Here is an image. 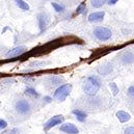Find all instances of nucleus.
I'll return each instance as SVG.
<instances>
[{
	"label": "nucleus",
	"mask_w": 134,
	"mask_h": 134,
	"mask_svg": "<svg viewBox=\"0 0 134 134\" xmlns=\"http://www.w3.org/2000/svg\"><path fill=\"white\" fill-rule=\"evenodd\" d=\"M101 87L100 79L97 76L91 75L87 78H85L83 82V91L88 96H95Z\"/></svg>",
	"instance_id": "obj_1"
},
{
	"label": "nucleus",
	"mask_w": 134,
	"mask_h": 134,
	"mask_svg": "<svg viewBox=\"0 0 134 134\" xmlns=\"http://www.w3.org/2000/svg\"><path fill=\"white\" fill-rule=\"evenodd\" d=\"M71 92H72V85L69 83H66V84H63L59 87H57V90L54 92L53 97L55 100L59 101V102H64L69 97Z\"/></svg>",
	"instance_id": "obj_2"
},
{
	"label": "nucleus",
	"mask_w": 134,
	"mask_h": 134,
	"mask_svg": "<svg viewBox=\"0 0 134 134\" xmlns=\"http://www.w3.org/2000/svg\"><path fill=\"white\" fill-rule=\"evenodd\" d=\"M93 34L95 35V37L97 40L101 41V42H106V41L110 40L111 36H112L111 30L109 28H107V27H104V26H97V27H95Z\"/></svg>",
	"instance_id": "obj_3"
},
{
	"label": "nucleus",
	"mask_w": 134,
	"mask_h": 134,
	"mask_svg": "<svg viewBox=\"0 0 134 134\" xmlns=\"http://www.w3.org/2000/svg\"><path fill=\"white\" fill-rule=\"evenodd\" d=\"M15 108L17 110L18 113L22 114V115H25V114H28L30 112V104L29 102L25 99H20L16 102V105H15Z\"/></svg>",
	"instance_id": "obj_4"
},
{
	"label": "nucleus",
	"mask_w": 134,
	"mask_h": 134,
	"mask_svg": "<svg viewBox=\"0 0 134 134\" xmlns=\"http://www.w3.org/2000/svg\"><path fill=\"white\" fill-rule=\"evenodd\" d=\"M64 121H65L64 115H62V114L54 115V116H52L51 119H49L44 124V130L45 131H48V130H50L51 128H53V127H55L57 125H62L64 123Z\"/></svg>",
	"instance_id": "obj_5"
},
{
	"label": "nucleus",
	"mask_w": 134,
	"mask_h": 134,
	"mask_svg": "<svg viewBox=\"0 0 134 134\" xmlns=\"http://www.w3.org/2000/svg\"><path fill=\"white\" fill-rule=\"evenodd\" d=\"M59 130L64 133L67 134H78L79 133V129L77 128L76 125L72 124V123H65L62 124L59 127Z\"/></svg>",
	"instance_id": "obj_6"
},
{
	"label": "nucleus",
	"mask_w": 134,
	"mask_h": 134,
	"mask_svg": "<svg viewBox=\"0 0 134 134\" xmlns=\"http://www.w3.org/2000/svg\"><path fill=\"white\" fill-rule=\"evenodd\" d=\"M37 23H38V27H40V31L43 32L48 24H49V17L47 14H44V13H41L37 15Z\"/></svg>",
	"instance_id": "obj_7"
},
{
	"label": "nucleus",
	"mask_w": 134,
	"mask_h": 134,
	"mask_svg": "<svg viewBox=\"0 0 134 134\" xmlns=\"http://www.w3.org/2000/svg\"><path fill=\"white\" fill-rule=\"evenodd\" d=\"M26 47H24V46H17V47H15V48H13V49H10L7 53H6V57H17V56H20V55H22L23 53H25L26 52Z\"/></svg>",
	"instance_id": "obj_8"
},
{
	"label": "nucleus",
	"mask_w": 134,
	"mask_h": 134,
	"mask_svg": "<svg viewBox=\"0 0 134 134\" xmlns=\"http://www.w3.org/2000/svg\"><path fill=\"white\" fill-rule=\"evenodd\" d=\"M105 17V12H95L88 15L87 20L90 23H99L104 20Z\"/></svg>",
	"instance_id": "obj_9"
},
{
	"label": "nucleus",
	"mask_w": 134,
	"mask_h": 134,
	"mask_svg": "<svg viewBox=\"0 0 134 134\" xmlns=\"http://www.w3.org/2000/svg\"><path fill=\"white\" fill-rule=\"evenodd\" d=\"M121 62L123 65H131L134 63V54L131 51H126L121 56Z\"/></svg>",
	"instance_id": "obj_10"
},
{
	"label": "nucleus",
	"mask_w": 134,
	"mask_h": 134,
	"mask_svg": "<svg viewBox=\"0 0 134 134\" xmlns=\"http://www.w3.org/2000/svg\"><path fill=\"white\" fill-rule=\"evenodd\" d=\"M115 115H116V118L119 119V121H120L121 123H126V122L130 121V119H131V115H130L128 112L124 111V110H119V111L115 113Z\"/></svg>",
	"instance_id": "obj_11"
},
{
	"label": "nucleus",
	"mask_w": 134,
	"mask_h": 134,
	"mask_svg": "<svg viewBox=\"0 0 134 134\" xmlns=\"http://www.w3.org/2000/svg\"><path fill=\"white\" fill-rule=\"evenodd\" d=\"M72 113L76 116L77 121L80 122V123H83V122L86 120V116H87L84 111H82V110H80V109H77V108H76V109H73Z\"/></svg>",
	"instance_id": "obj_12"
},
{
	"label": "nucleus",
	"mask_w": 134,
	"mask_h": 134,
	"mask_svg": "<svg viewBox=\"0 0 134 134\" xmlns=\"http://www.w3.org/2000/svg\"><path fill=\"white\" fill-rule=\"evenodd\" d=\"M111 71H112V65L111 64H106V65H103V66H100L98 68V73L102 76L108 75Z\"/></svg>",
	"instance_id": "obj_13"
},
{
	"label": "nucleus",
	"mask_w": 134,
	"mask_h": 134,
	"mask_svg": "<svg viewBox=\"0 0 134 134\" xmlns=\"http://www.w3.org/2000/svg\"><path fill=\"white\" fill-rule=\"evenodd\" d=\"M17 6L23 10H29V5L27 2H25L24 0H15Z\"/></svg>",
	"instance_id": "obj_14"
},
{
	"label": "nucleus",
	"mask_w": 134,
	"mask_h": 134,
	"mask_svg": "<svg viewBox=\"0 0 134 134\" xmlns=\"http://www.w3.org/2000/svg\"><path fill=\"white\" fill-rule=\"evenodd\" d=\"M105 3H107V0H91V4H92V6L95 7V8L102 7Z\"/></svg>",
	"instance_id": "obj_15"
},
{
	"label": "nucleus",
	"mask_w": 134,
	"mask_h": 134,
	"mask_svg": "<svg viewBox=\"0 0 134 134\" xmlns=\"http://www.w3.org/2000/svg\"><path fill=\"white\" fill-rule=\"evenodd\" d=\"M25 95H27L29 97H38V93L34 90V87H30V86H27L25 88Z\"/></svg>",
	"instance_id": "obj_16"
},
{
	"label": "nucleus",
	"mask_w": 134,
	"mask_h": 134,
	"mask_svg": "<svg viewBox=\"0 0 134 134\" xmlns=\"http://www.w3.org/2000/svg\"><path fill=\"white\" fill-rule=\"evenodd\" d=\"M51 5H52V7L54 8V10L57 12V13H63V12H65V7H64L63 5L56 3V2H52Z\"/></svg>",
	"instance_id": "obj_17"
},
{
	"label": "nucleus",
	"mask_w": 134,
	"mask_h": 134,
	"mask_svg": "<svg viewBox=\"0 0 134 134\" xmlns=\"http://www.w3.org/2000/svg\"><path fill=\"white\" fill-rule=\"evenodd\" d=\"M109 87H110V90H111V92H112V95H113V96H116V95L119 94L120 90H119V86L116 85V83H114V82L109 83Z\"/></svg>",
	"instance_id": "obj_18"
},
{
	"label": "nucleus",
	"mask_w": 134,
	"mask_h": 134,
	"mask_svg": "<svg viewBox=\"0 0 134 134\" xmlns=\"http://www.w3.org/2000/svg\"><path fill=\"white\" fill-rule=\"evenodd\" d=\"M85 12H86V5H85L84 3L79 4L78 7H77V9H76V14H78V15H80V14H85Z\"/></svg>",
	"instance_id": "obj_19"
},
{
	"label": "nucleus",
	"mask_w": 134,
	"mask_h": 134,
	"mask_svg": "<svg viewBox=\"0 0 134 134\" xmlns=\"http://www.w3.org/2000/svg\"><path fill=\"white\" fill-rule=\"evenodd\" d=\"M60 81H62V78L56 77V76H53V77H51V78L49 79V82H50L52 85H57V84L60 83Z\"/></svg>",
	"instance_id": "obj_20"
},
{
	"label": "nucleus",
	"mask_w": 134,
	"mask_h": 134,
	"mask_svg": "<svg viewBox=\"0 0 134 134\" xmlns=\"http://www.w3.org/2000/svg\"><path fill=\"white\" fill-rule=\"evenodd\" d=\"M127 95H128V97L133 98L134 99V85H130V86L128 87V90H127Z\"/></svg>",
	"instance_id": "obj_21"
},
{
	"label": "nucleus",
	"mask_w": 134,
	"mask_h": 134,
	"mask_svg": "<svg viewBox=\"0 0 134 134\" xmlns=\"http://www.w3.org/2000/svg\"><path fill=\"white\" fill-rule=\"evenodd\" d=\"M6 127H7V122H6L5 120L1 119V120H0V129H1V131L4 130Z\"/></svg>",
	"instance_id": "obj_22"
},
{
	"label": "nucleus",
	"mask_w": 134,
	"mask_h": 134,
	"mask_svg": "<svg viewBox=\"0 0 134 134\" xmlns=\"http://www.w3.org/2000/svg\"><path fill=\"white\" fill-rule=\"evenodd\" d=\"M124 134H134V127L133 126H130V127H127L124 131Z\"/></svg>",
	"instance_id": "obj_23"
},
{
	"label": "nucleus",
	"mask_w": 134,
	"mask_h": 134,
	"mask_svg": "<svg viewBox=\"0 0 134 134\" xmlns=\"http://www.w3.org/2000/svg\"><path fill=\"white\" fill-rule=\"evenodd\" d=\"M43 65H45V63H38V62H35V63H34V64L30 65V67H37V66H43Z\"/></svg>",
	"instance_id": "obj_24"
},
{
	"label": "nucleus",
	"mask_w": 134,
	"mask_h": 134,
	"mask_svg": "<svg viewBox=\"0 0 134 134\" xmlns=\"http://www.w3.org/2000/svg\"><path fill=\"white\" fill-rule=\"evenodd\" d=\"M7 134H19V129H17V128H14L12 131H9Z\"/></svg>",
	"instance_id": "obj_25"
},
{
	"label": "nucleus",
	"mask_w": 134,
	"mask_h": 134,
	"mask_svg": "<svg viewBox=\"0 0 134 134\" xmlns=\"http://www.w3.org/2000/svg\"><path fill=\"white\" fill-rule=\"evenodd\" d=\"M118 1H119V0H107V3H108L109 5H114Z\"/></svg>",
	"instance_id": "obj_26"
},
{
	"label": "nucleus",
	"mask_w": 134,
	"mask_h": 134,
	"mask_svg": "<svg viewBox=\"0 0 134 134\" xmlns=\"http://www.w3.org/2000/svg\"><path fill=\"white\" fill-rule=\"evenodd\" d=\"M44 100H45V102H47V103H50L52 101V98L49 97V96H46V97H44Z\"/></svg>",
	"instance_id": "obj_27"
}]
</instances>
